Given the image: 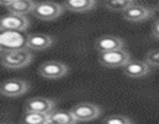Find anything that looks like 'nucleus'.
<instances>
[{
  "label": "nucleus",
  "instance_id": "1",
  "mask_svg": "<svg viewBox=\"0 0 159 124\" xmlns=\"http://www.w3.org/2000/svg\"><path fill=\"white\" fill-rule=\"evenodd\" d=\"M34 55L27 47L17 50H4L1 51V64L5 68L19 69L25 68L32 62Z\"/></svg>",
  "mask_w": 159,
  "mask_h": 124
},
{
  "label": "nucleus",
  "instance_id": "2",
  "mask_svg": "<svg viewBox=\"0 0 159 124\" xmlns=\"http://www.w3.org/2000/svg\"><path fill=\"white\" fill-rule=\"evenodd\" d=\"M65 6L55 2V1H41L36 2L35 7L32 10V14L35 17L43 20V21H51L57 17H60L63 12Z\"/></svg>",
  "mask_w": 159,
  "mask_h": 124
},
{
  "label": "nucleus",
  "instance_id": "3",
  "mask_svg": "<svg viewBox=\"0 0 159 124\" xmlns=\"http://www.w3.org/2000/svg\"><path fill=\"white\" fill-rule=\"evenodd\" d=\"M27 42V35H24L20 30H1L0 33V46L4 50H17L24 48Z\"/></svg>",
  "mask_w": 159,
  "mask_h": 124
},
{
  "label": "nucleus",
  "instance_id": "4",
  "mask_svg": "<svg viewBox=\"0 0 159 124\" xmlns=\"http://www.w3.org/2000/svg\"><path fill=\"white\" fill-rule=\"evenodd\" d=\"M98 60L101 64H103L104 67H111V68L124 67L130 61V55L124 48H118L107 52H101Z\"/></svg>",
  "mask_w": 159,
  "mask_h": 124
},
{
  "label": "nucleus",
  "instance_id": "5",
  "mask_svg": "<svg viewBox=\"0 0 159 124\" xmlns=\"http://www.w3.org/2000/svg\"><path fill=\"white\" fill-rule=\"evenodd\" d=\"M71 112H72L73 117L76 118L77 123L78 122H89V120L98 118V115L101 114V108L93 103L83 102V103L76 104L71 109Z\"/></svg>",
  "mask_w": 159,
  "mask_h": 124
},
{
  "label": "nucleus",
  "instance_id": "6",
  "mask_svg": "<svg viewBox=\"0 0 159 124\" xmlns=\"http://www.w3.org/2000/svg\"><path fill=\"white\" fill-rule=\"evenodd\" d=\"M29 88H30V86L26 81L20 79V78H11V79H6L1 83L0 92L5 97L15 98V97H20V95L25 94L29 91Z\"/></svg>",
  "mask_w": 159,
  "mask_h": 124
},
{
  "label": "nucleus",
  "instance_id": "7",
  "mask_svg": "<svg viewBox=\"0 0 159 124\" xmlns=\"http://www.w3.org/2000/svg\"><path fill=\"white\" fill-rule=\"evenodd\" d=\"M68 72V67L58 61H47L39 67V73L43 78L56 79L63 77Z\"/></svg>",
  "mask_w": 159,
  "mask_h": 124
},
{
  "label": "nucleus",
  "instance_id": "8",
  "mask_svg": "<svg viewBox=\"0 0 159 124\" xmlns=\"http://www.w3.org/2000/svg\"><path fill=\"white\" fill-rule=\"evenodd\" d=\"M154 15V9L144 6V5H130L128 9L123 11V19L130 22L144 21Z\"/></svg>",
  "mask_w": 159,
  "mask_h": 124
},
{
  "label": "nucleus",
  "instance_id": "9",
  "mask_svg": "<svg viewBox=\"0 0 159 124\" xmlns=\"http://www.w3.org/2000/svg\"><path fill=\"white\" fill-rule=\"evenodd\" d=\"M29 24H30L29 19L25 15L10 12L9 15H5V16L1 17L0 27H1V30H20V31H25L29 27Z\"/></svg>",
  "mask_w": 159,
  "mask_h": 124
},
{
  "label": "nucleus",
  "instance_id": "10",
  "mask_svg": "<svg viewBox=\"0 0 159 124\" xmlns=\"http://www.w3.org/2000/svg\"><path fill=\"white\" fill-rule=\"evenodd\" d=\"M123 72L125 76H128L130 78H143V77L149 74L150 66L145 61H139V60L132 61L130 60L123 67Z\"/></svg>",
  "mask_w": 159,
  "mask_h": 124
},
{
  "label": "nucleus",
  "instance_id": "11",
  "mask_svg": "<svg viewBox=\"0 0 159 124\" xmlns=\"http://www.w3.org/2000/svg\"><path fill=\"white\" fill-rule=\"evenodd\" d=\"M55 109H56L55 102L50 98L34 97L26 102V110H30V112H40V113L51 114Z\"/></svg>",
  "mask_w": 159,
  "mask_h": 124
},
{
  "label": "nucleus",
  "instance_id": "12",
  "mask_svg": "<svg viewBox=\"0 0 159 124\" xmlns=\"http://www.w3.org/2000/svg\"><path fill=\"white\" fill-rule=\"evenodd\" d=\"M53 43V37L45 33H31L27 35L26 46L31 51H43L51 47Z\"/></svg>",
  "mask_w": 159,
  "mask_h": 124
},
{
  "label": "nucleus",
  "instance_id": "13",
  "mask_svg": "<svg viewBox=\"0 0 159 124\" xmlns=\"http://www.w3.org/2000/svg\"><path fill=\"white\" fill-rule=\"evenodd\" d=\"M94 46L99 53L107 52V51H112V50L123 48V40L118 36L106 35V36H101L99 38H97Z\"/></svg>",
  "mask_w": 159,
  "mask_h": 124
},
{
  "label": "nucleus",
  "instance_id": "14",
  "mask_svg": "<svg viewBox=\"0 0 159 124\" xmlns=\"http://www.w3.org/2000/svg\"><path fill=\"white\" fill-rule=\"evenodd\" d=\"M63 6L70 11L84 12L96 6V0H65Z\"/></svg>",
  "mask_w": 159,
  "mask_h": 124
},
{
  "label": "nucleus",
  "instance_id": "15",
  "mask_svg": "<svg viewBox=\"0 0 159 124\" xmlns=\"http://www.w3.org/2000/svg\"><path fill=\"white\" fill-rule=\"evenodd\" d=\"M35 4L32 0H16L12 4L7 5V10L9 12L12 14H20V15H27L29 12H32Z\"/></svg>",
  "mask_w": 159,
  "mask_h": 124
},
{
  "label": "nucleus",
  "instance_id": "16",
  "mask_svg": "<svg viewBox=\"0 0 159 124\" xmlns=\"http://www.w3.org/2000/svg\"><path fill=\"white\" fill-rule=\"evenodd\" d=\"M50 123L51 124H75L77 123L76 118L73 117L72 112L66 110H53L50 114Z\"/></svg>",
  "mask_w": 159,
  "mask_h": 124
},
{
  "label": "nucleus",
  "instance_id": "17",
  "mask_svg": "<svg viewBox=\"0 0 159 124\" xmlns=\"http://www.w3.org/2000/svg\"><path fill=\"white\" fill-rule=\"evenodd\" d=\"M24 122L29 124H51L50 114L40 113V112H30V110H26Z\"/></svg>",
  "mask_w": 159,
  "mask_h": 124
},
{
  "label": "nucleus",
  "instance_id": "18",
  "mask_svg": "<svg viewBox=\"0 0 159 124\" xmlns=\"http://www.w3.org/2000/svg\"><path fill=\"white\" fill-rule=\"evenodd\" d=\"M130 5H133L132 0H104V6L111 11H124Z\"/></svg>",
  "mask_w": 159,
  "mask_h": 124
},
{
  "label": "nucleus",
  "instance_id": "19",
  "mask_svg": "<svg viewBox=\"0 0 159 124\" xmlns=\"http://www.w3.org/2000/svg\"><path fill=\"white\" fill-rule=\"evenodd\" d=\"M103 123H108V124H128V123H134V120H132L129 117L123 115V114H113V115L106 118L103 120Z\"/></svg>",
  "mask_w": 159,
  "mask_h": 124
},
{
  "label": "nucleus",
  "instance_id": "20",
  "mask_svg": "<svg viewBox=\"0 0 159 124\" xmlns=\"http://www.w3.org/2000/svg\"><path fill=\"white\" fill-rule=\"evenodd\" d=\"M144 61L150 66V67H159V48L150 50L145 53Z\"/></svg>",
  "mask_w": 159,
  "mask_h": 124
},
{
  "label": "nucleus",
  "instance_id": "21",
  "mask_svg": "<svg viewBox=\"0 0 159 124\" xmlns=\"http://www.w3.org/2000/svg\"><path fill=\"white\" fill-rule=\"evenodd\" d=\"M152 32H153V35H154L157 38H159V20H157V21L154 22L153 29H152Z\"/></svg>",
  "mask_w": 159,
  "mask_h": 124
},
{
  "label": "nucleus",
  "instance_id": "22",
  "mask_svg": "<svg viewBox=\"0 0 159 124\" xmlns=\"http://www.w3.org/2000/svg\"><path fill=\"white\" fill-rule=\"evenodd\" d=\"M14 1H16V0H0V4H1L2 6H7V5L12 4Z\"/></svg>",
  "mask_w": 159,
  "mask_h": 124
},
{
  "label": "nucleus",
  "instance_id": "23",
  "mask_svg": "<svg viewBox=\"0 0 159 124\" xmlns=\"http://www.w3.org/2000/svg\"><path fill=\"white\" fill-rule=\"evenodd\" d=\"M132 1H133V0H132Z\"/></svg>",
  "mask_w": 159,
  "mask_h": 124
}]
</instances>
